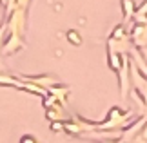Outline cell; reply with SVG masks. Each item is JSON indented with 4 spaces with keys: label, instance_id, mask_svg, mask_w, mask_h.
Listing matches in <instances>:
<instances>
[{
    "label": "cell",
    "instance_id": "obj_1",
    "mask_svg": "<svg viewBox=\"0 0 147 143\" xmlns=\"http://www.w3.org/2000/svg\"><path fill=\"white\" fill-rule=\"evenodd\" d=\"M67 38H69V40H73V44H80V35H76V31H69V33H67Z\"/></svg>",
    "mask_w": 147,
    "mask_h": 143
}]
</instances>
